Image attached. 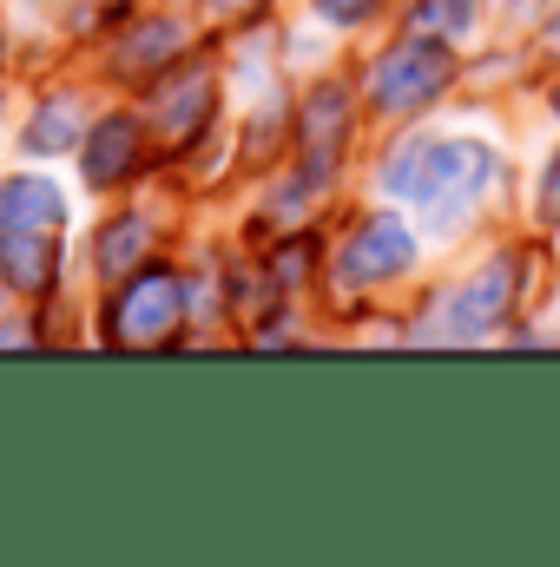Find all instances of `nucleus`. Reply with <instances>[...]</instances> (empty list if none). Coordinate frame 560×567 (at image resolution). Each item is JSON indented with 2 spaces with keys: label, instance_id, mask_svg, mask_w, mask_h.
Masks as SVG:
<instances>
[{
  "label": "nucleus",
  "instance_id": "obj_20",
  "mask_svg": "<svg viewBox=\"0 0 560 567\" xmlns=\"http://www.w3.org/2000/svg\"><path fill=\"white\" fill-rule=\"evenodd\" d=\"M106 7H120V0H106Z\"/></svg>",
  "mask_w": 560,
  "mask_h": 567
},
{
  "label": "nucleus",
  "instance_id": "obj_16",
  "mask_svg": "<svg viewBox=\"0 0 560 567\" xmlns=\"http://www.w3.org/2000/svg\"><path fill=\"white\" fill-rule=\"evenodd\" d=\"M376 7H383V0H317V13H330L336 27H363Z\"/></svg>",
  "mask_w": 560,
  "mask_h": 567
},
{
  "label": "nucleus",
  "instance_id": "obj_14",
  "mask_svg": "<svg viewBox=\"0 0 560 567\" xmlns=\"http://www.w3.org/2000/svg\"><path fill=\"white\" fill-rule=\"evenodd\" d=\"M80 133V113H73V100H46L40 113H33V126H27V145L33 152H66Z\"/></svg>",
  "mask_w": 560,
  "mask_h": 567
},
{
  "label": "nucleus",
  "instance_id": "obj_5",
  "mask_svg": "<svg viewBox=\"0 0 560 567\" xmlns=\"http://www.w3.org/2000/svg\"><path fill=\"white\" fill-rule=\"evenodd\" d=\"M409 265H416L409 225L390 218V212H376V218H363V225L350 231V245L336 251V284H343V290H363V284H383V278H396V271H409Z\"/></svg>",
  "mask_w": 560,
  "mask_h": 567
},
{
  "label": "nucleus",
  "instance_id": "obj_7",
  "mask_svg": "<svg viewBox=\"0 0 560 567\" xmlns=\"http://www.w3.org/2000/svg\"><path fill=\"white\" fill-rule=\"evenodd\" d=\"M343 145H350V93H343V86H317V93L297 106V152H303V178H310V185H323V178L336 172Z\"/></svg>",
  "mask_w": 560,
  "mask_h": 567
},
{
  "label": "nucleus",
  "instance_id": "obj_3",
  "mask_svg": "<svg viewBox=\"0 0 560 567\" xmlns=\"http://www.w3.org/2000/svg\"><path fill=\"white\" fill-rule=\"evenodd\" d=\"M211 113H218V80H211V66H191V73L178 66V73H158V80H152L145 133L158 140V152H185V145L211 126Z\"/></svg>",
  "mask_w": 560,
  "mask_h": 567
},
{
  "label": "nucleus",
  "instance_id": "obj_12",
  "mask_svg": "<svg viewBox=\"0 0 560 567\" xmlns=\"http://www.w3.org/2000/svg\"><path fill=\"white\" fill-rule=\"evenodd\" d=\"M145 245H152V225H139V218L106 225V231H100V271H106V278H126L145 258Z\"/></svg>",
  "mask_w": 560,
  "mask_h": 567
},
{
  "label": "nucleus",
  "instance_id": "obj_13",
  "mask_svg": "<svg viewBox=\"0 0 560 567\" xmlns=\"http://www.w3.org/2000/svg\"><path fill=\"white\" fill-rule=\"evenodd\" d=\"M409 27L428 33V40H462V33L475 27V0H416Z\"/></svg>",
  "mask_w": 560,
  "mask_h": 567
},
{
  "label": "nucleus",
  "instance_id": "obj_8",
  "mask_svg": "<svg viewBox=\"0 0 560 567\" xmlns=\"http://www.w3.org/2000/svg\"><path fill=\"white\" fill-rule=\"evenodd\" d=\"M139 145H145V133H139L133 113L100 120V126L86 133V178H93V185H120V178L139 165Z\"/></svg>",
  "mask_w": 560,
  "mask_h": 567
},
{
  "label": "nucleus",
  "instance_id": "obj_19",
  "mask_svg": "<svg viewBox=\"0 0 560 567\" xmlns=\"http://www.w3.org/2000/svg\"><path fill=\"white\" fill-rule=\"evenodd\" d=\"M554 113H560V86H554Z\"/></svg>",
  "mask_w": 560,
  "mask_h": 567
},
{
  "label": "nucleus",
  "instance_id": "obj_4",
  "mask_svg": "<svg viewBox=\"0 0 560 567\" xmlns=\"http://www.w3.org/2000/svg\"><path fill=\"white\" fill-rule=\"evenodd\" d=\"M178 317H185V284L172 278V271H145L139 284H126L120 290V303H113V317H106V337L113 343H139V350H152V343H165L172 330H178Z\"/></svg>",
  "mask_w": 560,
  "mask_h": 567
},
{
  "label": "nucleus",
  "instance_id": "obj_9",
  "mask_svg": "<svg viewBox=\"0 0 560 567\" xmlns=\"http://www.w3.org/2000/svg\"><path fill=\"white\" fill-rule=\"evenodd\" d=\"M178 53H185V27L178 20H139L126 33V47L113 53V66L126 80H158L165 66H178Z\"/></svg>",
  "mask_w": 560,
  "mask_h": 567
},
{
  "label": "nucleus",
  "instance_id": "obj_2",
  "mask_svg": "<svg viewBox=\"0 0 560 567\" xmlns=\"http://www.w3.org/2000/svg\"><path fill=\"white\" fill-rule=\"evenodd\" d=\"M448 80H455V53L442 40L416 33V40H403V47H390L376 60L370 100H376V113H422V106H435L448 93Z\"/></svg>",
  "mask_w": 560,
  "mask_h": 567
},
{
  "label": "nucleus",
  "instance_id": "obj_15",
  "mask_svg": "<svg viewBox=\"0 0 560 567\" xmlns=\"http://www.w3.org/2000/svg\"><path fill=\"white\" fill-rule=\"evenodd\" d=\"M310 251H317V245H283L278 258H271V278L278 284H303L310 278Z\"/></svg>",
  "mask_w": 560,
  "mask_h": 567
},
{
  "label": "nucleus",
  "instance_id": "obj_6",
  "mask_svg": "<svg viewBox=\"0 0 560 567\" xmlns=\"http://www.w3.org/2000/svg\"><path fill=\"white\" fill-rule=\"evenodd\" d=\"M515 284H521V265H515V258H495V265H481L475 278L462 284L455 297H442V323H422V330H442V337H481V330H495V323L508 317Z\"/></svg>",
  "mask_w": 560,
  "mask_h": 567
},
{
  "label": "nucleus",
  "instance_id": "obj_17",
  "mask_svg": "<svg viewBox=\"0 0 560 567\" xmlns=\"http://www.w3.org/2000/svg\"><path fill=\"white\" fill-rule=\"evenodd\" d=\"M205 7H211V13H225V20H251L265 0H205Z\"/></svg>",
  "mask_w": 560,
  "mask_h": 567
},
{
  "label": "nucleus",
  "instance_id": "obj_10",
  "mask_svg": "<svg viewBox=\"0 0 560 567\" xmlns=\"http://www.w3.org/2000/svg\"><path fill=\"white\" fill-rule=\"evenodd\" d=\"M66 218L46 178H0V231H53Z\"/></svg>",
  "mask_w": 560,
  "mask_h": 567
},
{
  "label": "nucleus",
  "instance_id": "obj_18",
  "mask_svg": "<svg viewBox=\"0 0 560 567\" xmlns=\"http://www.w3.org/2000/svg\"><path fill=\"white\" fill-rule=\"evenodd\" d=\"M541 212H554L560 218V158L548 165V178H541Z\"/></svg>",
  "mask_w": 560,
  "mask_h": 567
},
{
  "label": "nucleus",
  "instance_id": "obj_11",
  "mask_svg": "<svg viewBox=\"0 0 560 567\" xmlns=\"http://www.w3.org/2000/svg\"><path fill=\"white\" fill-rule=\"evenodd\" d=\"M60 271L53 231H0V278L13 290H46Z\"/></svg>",
  "mask_w": 560,
  "mask_h": 567
},
{
  "label": "nucleus",
  "instance_id": "obj_1",
  "mask_svg": "<svg viewBox=\"0 0 560 567\" xmlns=\"http://www.w3.org/2000/svg\"><path fill=\"white\" fill-rule=\"evenodd\" d=\"M495 152L475 140H409L390 165H383V192L396 198H422L442 225L455 212H468L488 185H495Z\"/></svg>",
  "mask_w": 560,
  "mask_h": 567
}]
</instances>
